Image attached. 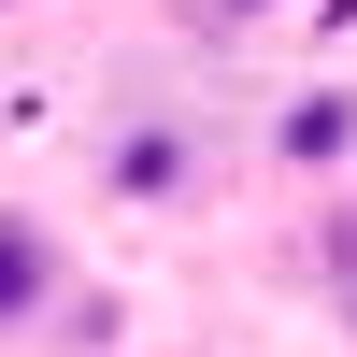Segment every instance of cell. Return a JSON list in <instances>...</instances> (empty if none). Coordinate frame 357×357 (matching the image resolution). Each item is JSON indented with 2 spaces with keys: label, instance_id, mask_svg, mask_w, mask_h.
<instances>
[{
  "label": "cell",
  "instance_id": "cell-1",
  "mask_svg": "<svg viewBox=\"0 0 357 357\" xmlns=\"http://www.w3.org/2000/svg\"><path fill=\"white\" fill-rule=\"evenodd\" d=\"M100 186L129 200V215H172V200L200 186V129H186V114H143V129H114V143H100Z\"/></svg>",
  "mask_w": 357,
  "mask_h": 357
},
{
  "label": "cell",
  "instance_id": "cell-2",
  "mask_svg": "<svg viewBox=\"0 0 357 357\" xmlns=\"http://www.w3.org/2000/svg\"><path fill=\"white\" fill-rule=\"evenodd\" d=\"M57 286H72L57 229H43V215H0V343H15V329H43V314H57Z\"/></svg>",
  "mask_w": 357,
  "mask_h": 357
},
{
  "label": "cell",
  "instance_id": "cell-3",
  "mask_svg": "<svg viewBox=\"0 0 357 357\" xmlns=\"http://www.w3.org/2000/svg\"><path fill=\"white\" fill-rule=\"evenodd\" d=\"M272 158L286 172H343L357 158V86H301V100L272 114Z\"/></svg>",
  "mask_w": 357,
  "mask_h": 357
},
{
  "label": "cell",
  "instance_id": "cell-4",
  "mask_svg": "<svg viewBox=\"0 0 357 357\" xmlns=\"http://www.w3.org/2000/svg\"><path fill=\"white\" fill-rule=\"evenodd\" d=\"M314 257H329V286H343V314H357V200H343L329 229H314Z\"/></svg>",
  "mask_w": 357,
  "mask_h": 357
},
{
  "label": "cell",
  "instance_id": "cell-5",
  "mask_svg": "<svg viewBox=\"0 0 357 357\" xmlns=\"http://www.w3.org/2000/svg\"><path fill=\"white\" fill-rule=\"evenodd\" d=\"M215 15H257V0H215Z\"/></svg>",
  "mask_w": 357,
  "mask_h": 357
}]
</instances>
